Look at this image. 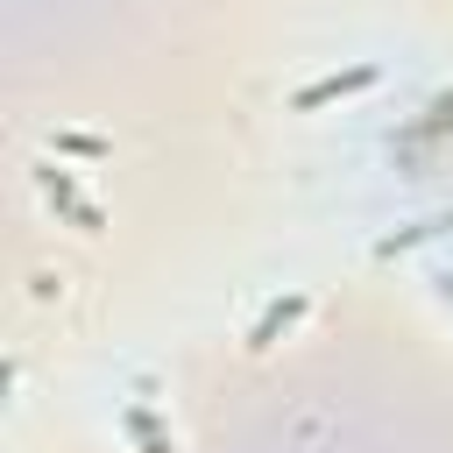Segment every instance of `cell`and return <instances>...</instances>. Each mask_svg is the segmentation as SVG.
<instances>
[{
    "mask_svg": "<svg viewBox=\"0 0 453 453\" xmlns=\"http://www.w3.org/2000/svg\"><path fill=\"white\" fill-rule=\"evenodd\" d=\"M382 71L375 64H347V71H333V78H311V85H297L290 92V106L297 113H319V106H333V99H354V92H368Z\"/></svg>",
    "mask_w": 453,
    "mask_h": 453,
    "instance_id": "1",
    "label": "cell"
},
{
    "mask_svg": "<svg viewBox=\"0 0 453 453\" xmlns=\"http://www.w3.org/2000/svg\"><path fill=\"white\" fill-rule=\"evenodd\" d=\"M304 311H311V290H290V297H269V304H262V319L248 326V354H269V347H276V340H283V333H290V326H297Z\"/></svg>",
    "mask_w": 453,
    "mask_h": 453,
    "instance_id": "2",
    "label": "cell"
},
{
    "mask_svg": "<svg viewBox=\"0 0 453 453\" xmlns=\"http://www.w3.org/2000/svg\"><path fill=\"white\" fill-rule=\"evenodd\" d=\"M35 177H42V198H50V205H57V212H64L78 234H99V226H106V212H99V205H92V198H85V191L64 177V170H35Z\"/></svg>",
    "mask_w": 453,
    "mask_h": 453,
    "instance_id": "3",
    "label": "cell"
},
{
    "mask_svg": "<svg viewBox=\"0 0 453 453\" xmlns=\"http://www.w3.org/2000/svg\"><path fill=\"white\" fill-rule=\"evenodd\" d=\"M120 425H127V439L142 446V453H177V439L156 425V411H149V396H127V411H120Z\"/></svg>",
    "mask_w": 453,
    "mask_h": 453,
    "instance_id": "4",
    "label": "cell"
},
{
    "mask_svg": "<svg viewBox=\"0 0 453 453\" xmlns=\"http://www.w3.org/2000/svg\"><path fill=\"white\" fill-rule=\"evenodd\" d=\"M57 149H64V156H106L99 134H57Z\"/></svg>",
    "mask_w": 453,
    "mask_h": 453,
    "instance_id": "5",
    "label": "cell"
}]
</instances>
